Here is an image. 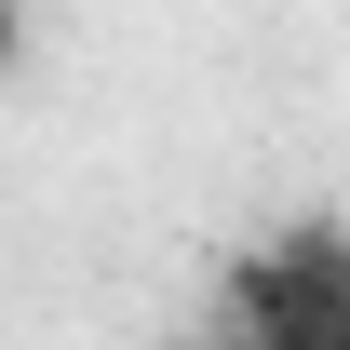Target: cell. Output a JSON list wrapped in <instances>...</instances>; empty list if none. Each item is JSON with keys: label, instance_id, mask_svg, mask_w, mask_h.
Returning <instances> with one entry per match:
<instances>
[{"label": "cell", "instance_id": "1", "mask_svg": "<svg viewBox=\"0 0 350 350\" xmlns=\"http://www.w3.org/2000/svg\"><path fill=\"white\" fill-rule=\"evenodd\" d=\"M229 323H243V350H350V229L337 216L269 229L229 269Z\"/></svg>", "mask_w": 350, "mask_h": 350}]
</instances>
